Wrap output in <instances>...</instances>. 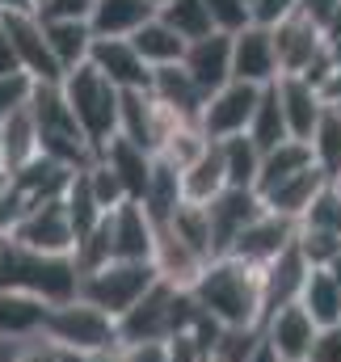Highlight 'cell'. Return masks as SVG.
Returning <instances> with one entry per match:
<instances>
[{"mask_svg": "<svg viewBox=\"0 0 341 362\" xmlns=\"http://www.w3.org/2000/svg\"><path fill=\"white\" fill-rule=\"evenodd\" d=\"M194 303L219 325V329H241L257 333L265 325V295H261V270L236 262V257H215L202 278L194 282Z\"/></svg>", "mask_w": 341, "mask_h": 362, "instance_id": "1", "label": "cell"}, {"mask_svg": "<svg viewBox=\"0 0 341 362\" xmlns=\"http://www.w3.org/2000/svg\"><path fill=\"white\" fill-rule=\"evenodd\" d=\"M34 122H38V139H42V156L68 165V169H88L97 160V148L88 144L85 127L76 122L72 105L59 85H34Z\"/></svg>", "mask_w": 341, "mask_h": 362, "instance_id": "2", "label": "cell"}, {"mask_svg": "<svg viewBox=\"0 0 341 362\" xmlns=\"http://www.w3.org/2000/svg\"><path fill=\"white\" fill-rule=\"evenodd\" d=\"M59 89H64V97H68V105H72L76 122L85 127L88 144H93V148H97V156H101V148L118 135L122 89H118V85H110L93 64H81L76 72H68V76L59 81Z\"/></svg>", "mask_w": 341, "mask_h": 362, "instance_id": "3", "label": "cell"}, {"mask_svg": "<svg viewBox=\"0 0 341 362\" xmlns=\"http://www.w3.org/2000/svg\"><path fill=\"white\" fill-rule=\"evenodd\" d=\"M156 282H161V274H156L152 262H122V257H114L101 270L81 274V299L101 308V312H110L114 320H122Z\"/></svg>", "mask_w": 341, "mask_h": 362, "instance_id": "4", "label": "cell"}, {"mask_svg": "<svg viewBox=\"0 0 341 362\" xmlns=\"http://www.w3.org/2000/svg\"><path fill=\"white\" fill-rule=\"evenodd\" d=\"M42 337L59 350H72V354H101L110 346H118V320L101 308H93L85 299H72V303H59L47 312V325H42Z\"/></svg>", "mask_w": 341, "mask_h": 362, "instance_id": "5", "label": "cell"}, {"mask_svg": "<svg viewBox=\"0 0 341 362\" xmlns=\"http://www.w3.org/2000/svg\"><path fill=\"white\" fill-rule=\"evenodd\" d=\"M13 240L30 253H47V257H72L76 253V228L68 219V206L64 198H51V202H38V206H25L17 228H13Z\"/></svg>", "mask_w": 341, "mask_h": 362, "instance_id": "6", "label": "cell"}, {"mask_svg": "<svg viewBox=\"0 0 341 362\" xmlns=\"http://www.w3.org/2000/svg\"><path fill=\"white\" fill-rule=\"evenodd\" d=\"M261 93L265 89L245 85V81H232V85H224L219 93H211L207 105H202V118H198L202 135H207L211 144H224V139L249 135L253 114H257V105H261Z\"/></svg>", "mask_w": 341, "mask_h": 362, "instance_id": "7", "label": "cell"}, {"mask_svg": "<svg viewBox=\"0 0 341 362\" xmlns=\"http://www.w3.org/2000/svg\"><path fill=\"white\" fill-rule=\"evenodd\" d=\"M4 34L13 38V51L21 59V72L34 76L38 85H59L64 68L47 42V25L38 13H4Z\"/></svg>", "mask_w": 341, "mask_h": 362, "instance_id": "8", "label": "cell"}, {"mask_svg": "<svg viewBox=\"0 0 341 362\" xmlns=\"http://www.w3.org/2000/svg\"><path fill=\"white\" fill-rule=\"evenodd\" d=\"M295 236H299V223L295 219H282L274 211H261L253 223L236 236V245L228 249V257H236V262H245L253 270H265V266H274L295 245Z\"/></svg>", "mask_w": 341, "mask_h": 362, "instance_id": "9", "label": "cell"}, {"mask_svg": "<svg viewBox=\"0 0 341 362\" xmlns=\"http://www.w3.org/2000/svg\"><path fill=\"white\" fill-rule=\"evenodd\" d=\"M282 76V64H278V47H274V30L265 25H249L241 34H232V81H245V85H274Z\"/></svg>", "mask_w": 341, "mask_h": 362, "instance_id": "10", "label": "cell"}, {"mask_svg": "<svg viewBox=\"0 0 341 362\" xmlns=\"http://www.w3.org/2000/svg\"><path fill=\"white\" fill-rule=\"evenodd\" d=\"M261 337L270 341V350H274L282 362H312L320 325H316L299 303H291V308H278L274 316H265Z\"/></svg>", "mask_w": 341, "mask_h": 362, "instance_id": "11", "label": "cell"}, {"mask_svg": "<svg viewBox=\"0 0 341 362\" xmlns=\"http://www.w3.org/2000/svg\"><path fill=\"white\" fill-rule=\"evenodd\" d=\"M261 211H265V202H261L257 189H224V194L207 206L211 232H215V257H228V249L236 245V236L253 223Z\"/></svg>", "mask_w": 341, "mask_h": 362, "instance_id": "12", "label": "cell"}, {"mask_svg": "<svg viewBox=\"0 0 341 362\" xmlns=\"http://www.w3.org/2000/svg\"><path fill=\"white\" fill-rule=\"evenodd\" d=\"M110 232H114V257L122 262H152L156 257V236L161 228L144 211V202H122L110 211Z\"/></svg>", "mask_w": 341, "mask_h": 362, "instance_id": "13", "label": "cell"}, {"mask_svg": "<svg viewBox=\"0 0 341 362\" xmlns=\"http://www.w3.org/2000/svg\"><path fill=\"white\" fill-rule=\"evenodd\" d=\"M274 89H278V101H282L291 139L312 144V135H316V127H320V118H325V110H329L325 97H320V89H316L308 76H278Z\"/></svg>", "mask_w": 341, "mask_h": 362, "instance_id": "14", "label": "cell"}, {"mask_svg": "<svg viewBox=\"0 0 341 362\" xmlns=\"http://www.w3.org/2000/svg\"><path fill=\"white\" fill-rule=\"evenodd\" d=\"M110 85L118 89H152V68L144 64V55L131 47V38H97L93 59H88Z\"/></svg>", "mask_w": 341, "mask_h": 362, "instance_id": "15", "label": "cell"}, {"mask_svg": "<svg viewBox=\"0 0 341 362\" xmlns=\"http://www.w3.org/2000/svg\"><path fill=\"white\" fill-rule=\"evenodd\" d=\"M181 68L194 76V85L207 97L219 93L224 85H232V34H211V38L190 42Z\"/></svg>", "mask_w": 341, "mask_h": 362, "instance_id": "16", "label": "cell"}, {"mask_svg": "<svg viewBox=\"0 0 341 362\" xmlns=\"http://www.w3.org/2000/svg\"><path fill=\"white\" fill-rule=\"evenodd\" d=\"M152 266H156V274H161V282H169V286H177V291H194V282L202 278V270H207L211 262H207L198 249H190L173 228H161Z\"/></svg>", "mask_w": 341, "mask_h": 362, "instance_id": "17", "label": "cell"}, {"mask_svg": "<svg viewBox=\"0 0 341 362\" xmlns=\"http://www.w3.org/2000/svg\"><path fill=\"white\" fill-rule=\"evenodd\" d=\"M308 274L312 266L304 262V253L291 245L274 266H265L261 270V295H265V316H274L278 308H291V303H299V295H304V282H308Z\"/></svg>", "mask_w": 341, "mask_h": 362, "instance_id": "18", "label": "cell"}, {"mask_svg": "<svg viewBox=\"0 0 341 362\" xmlns=\"http://www.w3.org/2000/svg\"><path fill=\"white\" fill-rule=\"evenodd\" d=\"M47 312H51V308H47L42 299L0 286V341L21 346V341H30V337H42Z\"/></svg>", "mask_w": 341, "mask_h": 362, "instance_id": "19", "label": "cell"}, {"mask_svg": "<svg viewBox=\"0 0 341 362\" xmlns=\"http://www.w3.org/2000/svg\"><path fill=\"white\" fill-rule=\"evenodd\" d=\"M101 160L118 173V181H122L127 194H131V202H139V198L148 194V181H152V169H156V156H152L148 148H139V144L114 135V139L101 148Z\"/></svg>", "mask_w": 341, "mask_h": 362, "instance_id": "20", "label": "cell"}, {"mask_svg": "<svg viewBox=\"0 0 341 362\" xmlns=\"http://www.w3.org/2000/svg\"><path fill=\"white\" fill-rule=\"evenodd\" d=\"M152 97H156L165 110H173L177 118H185V122H198V118H202V105H207V93L194 85V76H190L181 64L152 72Z\"/></svg>", "mask_w": 341, "mask_h": 362, "instance_id": "21", "label": "cell"}, {"mask_svg": "<svg viewBox=\"0 0 341 362\" xmlns=\"http://www.w3.org/2000/svg\"><path fill=\"white\" fill-rule=\"evenodd\" d=\"M42 156V139H38V122H34V110L25 105L21 114H13L4 127H0V160H4V173H21L25 165H34Z\"/></svg>", "mask_w": 341, "mask_h": 362, "instance_id": "22", "label": "cell"}, {"mask_svg": "<svg viewBox=\"0 0 341 362\" xmlns=\"http://www.w3.org/2000/svg\"><path fill=\"white\" fill-rule=\"evenodd\" d=\"M152 17H156V8L148 0H97L88 25L97 38H135Z\"/></svg>", "mask_w": 341, "mask_h": 362, "instance_id": "23", "label": "cell"}, {"mask_svg": "<svg viewBox=\"0 0 341 362\" xmlns=\"http://www.w3.org/2000/svg\"><path fill=\"white\" fill-rule=\"evenodd\" d=\"M325 185H329V177L320 173V165H312L308 173H299V177L274 185L270 194H261V202H265V211H274V215H282V219H295V223H299Z\"/></svg>", "mask_w": 341, "mask_h": 362, "instance_id": "24", "label": "cell"}, {"mask_svg": "<svg viewBox=\"0 0 341 362\" xmlns=\"http://www.w3.org/2000/svg\"><path fill=\"white\" fill-rule=\"evenodd\" d=\"M181 185H185V202H194V206H211L224 189H232L228 165H224V148L211 144V148L181 173Z\"/></svg>", "mask_w": 341, "mask_h": 362, "instance_id": "25", "label": "cell"}, {"mask_svg": "<svg viewBox=\"0 0 341 362\" xmlns=\"http://www.w3.org/2000/svg\"><path fill=\"white\" fill-rule=\"evenodd\" d=\"M139 202H144V211L152 215L156 228H169L173 219H177V211L185 206V185H181V173L173 169L169 160L156 156V169H152V181H148V194H144Z\"/></svg>", "mask_w": 341, "mask_h": 362, "instance_id": "26", "label": "cell"}, {"mask_svg": "<svg viewBox=\"0 0 341 362\" xmlns=\"http://www.w3.org/2000/svg\"><path fill=\"white\" fill-rule=\"evenodd\" d=\"M42 25H47V42H51V51H55V59H59L64 76H68V72H76L81 64L93 59L97 34H93V25H88V21H42Z\"/></svg>", "mask_w": 341, "mask_h": 362, "instance_id": "27", "label": "cell"}, {"mask_svg": "<svg viewBox=\"0 0 341 362\" xmlns=\"http://www.w3.org/2000/svg\"><path fill=\"white\" fill-rule=\"evenodd\" d=\"M131 47L144 55V64L156 72V68H173V64H181L185 59V51H190V42L173 30L169 21H161V13L131 38Z\"/></svg>", "mask_w": 341, "mask_h": 362, "instance_id": "28", "label": "cell"}, {"mask_svg": "<svg viewBox=\"0 0 341 362\" xmlns=\"http://www.w3.org/2000/svg\"><path fill=\"white\" fill-rule=\"evenodd\" d=\"M316 165V156H312V144H304V139H287L282 148H274V152H265L261 156V177H257V194H270L274 185H282V181L299 177V173H308Z\"/></svg>", "mask_w": 341, "mask_h": 362, "instance_id": "29", "label": "cell"}, {"mask_svg": "<svg viewBox=\"0 0 341 362\" xmlns=\"http://www.w3.org/2000/svg\"><path fill=\"white\" fill-rule=\"evenodd\" d=\"M299 308L320 325V329H333L341 325V286L329 270H312L304 282V295H299Z\"/></svg>", "mask_w": 341, "mask_h": 362, "instance_id": "30", "label": "cell"}, {"mask_svg": "<svg viewBox=\"0 0 341 362\" xmlns=\"http://www.w3.org/2000/svg\"><path fill=\"white\" fill-rule=\"evenodd\" d=\"M249 139L261 152H274V148H282L291 139V127H287V114H282V101H278L274 85H265V93H261V105H257V114H253Z\"/></svg>", "mask_w": 341, "mask_h": 362, "instance_id": "31", "label": "cell"}, {"mask_svg": "<svg viewBox=\"0 0 341 362\" xmlns=\"http://www.w3.org/2000/svg\"><path fill=\"white\" fill-rule=\"evenodd\" d=\"M64 206H68V219H72V228H76V245L93 236L97 228H101V219H105V206L97 202V194H93V185H88L85 169L72 177L68 185V194H64Z\"/></svg>", "mask_w": 341, "mask_h": 362, "instance_id": "32", "label": "cell"}, {"mask_svg": "<svg viewBox=\"0 0 341 362\" xmlns=\"http://www.w3.org/2000/svg\"><path fill=\"white\" fill-rule=\"evenodd\" d=\"M224 165H228V181L232 189H257V177H261V148H257L249 135H236V139H224Z\"/></svg>", "mask_w": 341, "mask_h": 362, "instance_id": "33", "label": "cell"}, {"mask_svg": "<svg viewBox=\"0 0 341 362\" xmlns=\"http://www.w3.org/2000/svg\"><path fill=\"white\" fill-rule=\"evenodd\" d=\"M161 21H169L173 30L185 38V42H198V38H211V34H219L215 30V21H211V8H207V0H173L161 8Z\"/></svg>", "mask_w": 341, "mask_h": 362, "instance_id": "34", "label": "cell"}, {"mask_svg": "<svg viewBox=\"0 0 341 362\" xmlns=\"http://www.w3.org/2000/svg\"><path fill=\"white\" fill-rule=\"evenodd\" d=\"M312 156L329 181H341V110H325L316 135H312Z\"/></svg>", "mask_w": 341, "mask_h": 362, "instance_id": "35", "label": "cell"}, {"mask_svg": "<svg viewBox=\"0 0 341 362\" xmlns=\"http://www.w3.org/2000/svg\"><path fill=\"white\" fill-rule=\"evenodd\" d=\"M207 148H211V139L202 135V127H198V122H181L169 139L161 144V152H156V156H161V160H169L177 173H185V169H190Z\"/></svg>", "mask_w": 341, "mask_h": 362, "instance_id": "36", "label": "cell"}, {"mask_svg": "<svg viewBox=\"0 0 341 362\" xmlns=\"http://www.w3.org/2000/svg\"><path fill=\"white\" fill-rule=\"evenodd\" d=\"M173 232L190 245V249H198L207 262H215V232H211V215H207V206H194V202H185L181 211H177V219L169 223Z\"/></svg>", "mask_w": 341, "mask_h": 362, "instance_id": "37", "label": "cell"}, {"mask_svg": "<svg viewBox=\"0 0 341 362\" xmlns=\"http://www.w3.org/2000/svg\"><path fill=\"white\" fill-rule=\"evenodd\" d=\"M295 249L304 253V262H308L312 270H329V266L341 257V236H333V232H320V228H304V223H299Z\"/></svg>", "mask_w": 341, "mask_h": 362, "instance_id": "38", "label": "cell"}, {"mask_svg": "<svg viewBox=\"0 0 341 362\" xmlns=\"http://www.w3.org/2000/svg\"><path fill=\"white\" fill-rule=\"evenodd\" d=\"M299 223H304V228H320V232L341 236V185L337 181H329V185L316 194V202L308 206V215H304Z\"/></svg>", "mask_w": 341, "mask_h": 362, "instance_id": "39", "label": "cell"}, {"mask_svg": "<svg viewBox=\"0 0 341 362\" xmlns=\"http://www.w3.org/2000/svg\"><path fill=\"white\" fill-rule=\"evenodd\" d=\"M85 177H88V185H93V194H97V202L105 206V215H110V211H118L122 202H131L127 185L118 181V173H114V169H110L101 156H97V160H93V165L85 169Z\"/></svg>", "mask_w": 341, "mask_h": 362, "instance_id": "40", "label": "cell"}, {"mask_svg": "<svg viewBox=\"0 0 341 362\" xmlns=\"http://www.w3.org/2000/svg\"><path fill=\"white\" fill-rule=\"evenodd\" d=\"M34 85H38V81L25 76V72H17V76H0V127L34 101Z\"/></svg>", "mask_w": 341, "mask_h": 362, "instance_id": "41", "label": "cell"}, {"mask_svg": "<svg viewBox=\"0 0 341 362\" xmlns=\"http://www.w3.org/2000/svg\"><path fill=\"white\" fill-rule=\"evenodd\" d=\"M211 8V21L219 34H241L253 25V4L249 0H207Z\"/></svg>", "mask_w": 341, "mask_h": 362, "instance_id": "42", "label": "cell"}, {"mask_svg": "<svg viewBox=\"0 0 341 362\" xmlns=\"http://www.w3.org/2000/svg\"><path fill=\"white\" fill-rule=\"evenodd\" d=\"M97 0H42L34 13L42 21H93Z\"/></svg>", "mask_w": 341, "mask_h": 362, "instance_id": "43", "label": "cell"}, {"mask_svg": "<svg viewBox=\"0 0 341 362\" xmlns=\"http://www.w3.org/2000/svg\"><path fill=\"white\" fill-rule=\"evenodd\" d=\"M295 8H299V0H257V4H253V25L278 30Z\"/></svg>", "mask_w": 341, "mask_h": 362, "instance_id": "44", "label": "cell"}, {"mask_svg": "<svg viewBox=\"0 0 341 362\" xmlns=\"http://www.w3.org/2000/svg\"><path fill=\"white\" fill-rule=\"evenodd\" d=\"M8 362H59V346H51L47 337H30L8 350Z\"/></svg>", "mask_w": 341, "mask_h": 362, "instance_id": "45", "label": "cell"}, {"mask_svg": "<svg viewBox=\"0 0 341 362\" xmlns=\"http://www.w3.org/2000/svg\"><path fill=\"white\" fill-rule=\"evenodd\" d=\"M312 362H341V325H333V329H320L316 350H312Z\"/></svg>", "mask_w": 341, "mask_h": 362, "instance_id": "46", "label": "cell"}, {"mask_svg": "<svg viewBox=\"0 0 341 362\" xmlns=\"http://www.w3.org/2000/svg\"><path fill=\"white\" fill-rule=\"evenodd\" d=\"M337 8H341V0H299V13H304V17H312L320 30H329V25H333Z\"/></svg>", "mask_w": 341, "mask_h": 362, "instance_id": "47", "label": "cell"}, {"mask_svg": "<svg viewBox=\"0 0 341 362\" xmlns=\"http://www.w3.org/2000/svg\"><path fill=\"white\" fill-rule=\"evenodd\" d=\"M131 362H173L169 341H144V346H127Z\"/></svg>", "mask_w": 341, "mask_h": 362, "instance_id": "48", "label": "cell"}, {"mask_svg": "<svg viewBox=\"0 0 341 362\" xmlns=\"http://www.w3.org/2000/svg\"><path fill=\"white\" fill-rule=\"evenodd\" d=\"M21 72V59L13 51V38L4 34V21H0V76H17Z\"/></svg>", "mask_w": 341, "mask_h": 362, "instance_id": "49", "label": "cell"}, {"mask_svg": "<svg viewBox=\"0 0 341 362\" xmlns=\"http://www.w3.org/2000/svg\"><path fill=\"white\" fill-rule=\"evenodd\" d=\"M316 89H320V97H325V105L341 110V64H333V68H329V76H325Z\"/></svg>", "mask_w": 341, "mask_h": 362, "instance_id": "50", "label": "cell"}, {"mask_svg": "<svg viewBox=\"0 0 341 362\" xmlns=\"http://www.w3.org/2000/svg\"><path fill=\"white\" fill-rule=\"evenodd\" d=\"M249 362H282V358H278V354L270 350V341L261 337V341H257V350H253V354H249Z\"/></svg>", "mask_w": 341, "mask_h": 362, "instance_id": "51", "label": "cell"}, {"mask_svg": "<svg viewBox=\"0 0 341 362\" xmlns=\"http://www.w3.org/2000/svg\"><path fill=\"white\" fill-rule=\"evenodd\" d=\"M4 13H34V0H0Z\"/></svg>", "mask_w": 341, "mask_h": 362, "instance_id": "52", "label": "cell"}, {"mask_svg": "<svg viewBox=\"0 0 341 362\" xmlns=\"http://www.w3.org/2000/svg\"><path fill=\"white\" fill-rule=\"evenodd\" d=\"M8 194H13V181H8V173H0V202H4Z\"/></svg>", "mask_w": 341, "mask_h": 362, "instance_id": "53", "label": "cell"}, {"mask_svg": "<svg viewBox=\"0 0 341 362\" xmlns=\"http://www.w3.org/2000/svg\"><path fill=\"white\" fill-rule=\"evenodd\" d=\"M59 362H88V354H72V350H59Z\"/></svg>", "mask_w": 341, "mask_h": 362, "instance_id": "54", "label": "cell"}, {"mask_svg": "<svg viewBox=\"0 0 341 362\" xmlns=\"http://www.w3.org/2000/svg\"><path fill=\"white\" fill-rule=\"evenodd\" d=\"M329 38H341V8H337V17H333V25H329Z\"/></svg>", "mask_w": 341, "mask_h": 362, "instance_id": "55", "label": "cell"}, {"mask_svg": "<svg viewBox=\"0 0 341 362\" xmlns=\"http://www.w3.org/2000/svg\"><path fill=\"white\" fill-rule=\"evenodd\" d=\"M329 274L337 278V286H341V257H337V262H333V266H329Z\"/></svg>", "mask_w": 341, "mask_h": 362, "instance_id": "56", "label": "cell"}, {"mask_svg": "<svg viewBox=\"0 0 341 362\" xmlns=\"http://www.w3.org/2000/svg\"><path fill=\"white\" fill-rule=\"evenodd\" d=\"M148 4H152V8H156V13H161V8H165V4H173V0H148Z\"/></svg>", "mask_w": 341, "mask_h": 362, "instance_id": "57", "label": "cell"}, {"mask_svg": "<svg viewBox=\"0 0 341 362\" xmlns=\"http://www.w3.org/2000/svg\"><path fill=\"white\" fill-rule=\"evenodd\" d=\"M38 4H42V0H34V8H38Z\"/></svg>", "mask_w": 341, "mask_h": 362, "instance_id": "58", "label": "cell"}, {"mask_svg": "<svg viewBox=\"0 0 341 362\" xmlns=\"http://www.w3.org/2000/svg\"><path fill=\"white\" fill-rule=\"evenodd\" d=\"M0 173H4V160H0Z\"/></svg>", "mask_w": 341, "mask_h": 362, "instance_id": "59", "label": "cell"}, {"mask_svg": "<svg viewBox=\"0 0 341 362\" xmlns=\"http://www.w3.org/2000/svg\"><path fill=\"white\" fill-rule=\"evenodd\" d=\"M0 21H4V8H0Z\"/></svg>", "mask_w": 341, "mask_h": 362, "instance_id": "60", "label": "cell"}, {"mask_svg": "<svg viewBox=\"0 0 341 362\" xmlns=\"http://www.w3.org/2000/svg\"><path fill=\"white\" fill-rule=\"evenodd\" d=\"M249 4H257V0H249Z\"/></svg>", "mask_w": 341, "mask_h": 362, "instance_id": "61", "label": "cell"}, {"mask_svg": "<svg viewBox=\"0 0 341 362\" xmlns=\"http://www.w3.org/2000/svg\"><path fill=\"white\" fill-rule=\"evenodd\" d=\"M337 185H341V181H337Z\"/></svg>", "mask_w": 341, "mask_h": 362, "instance_id": "62", "label": "cell"}]
</instances>
